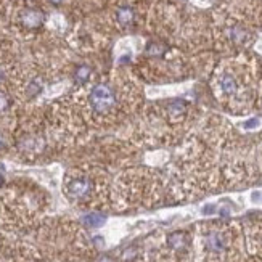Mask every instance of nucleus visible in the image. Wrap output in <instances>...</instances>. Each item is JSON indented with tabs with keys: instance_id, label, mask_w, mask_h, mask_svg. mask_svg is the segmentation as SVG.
I'll return each instance as SVG.
<instances>
[{
	"instance_id": "nucleus-15",
	"label": "nucleus",
	"mask_w": 262,
	"mask_h": 262,
	"mask_svg": "<svg viewBox=\"0 0 262 262\" xmlns=\"http://www.w3.org/2000/svg\"><path fill=\"white\" fill-rule=\"evenodd\" d=\"M7 145H8L7 137H5L3 132H0V151H3L5 148H7Z\"/></svg>"
},
{
	"instance_id": "nucleus-11",
	"label": "nucleus",
	"mask_w": 262,
	"mask_h": 262,
	"mask_svg": "<svg viewBox=\"0 0 262 262\" xmlns=\"http://www.w3.org/2000/svg\"><path fill=\"white\" fill-rule=\"evenodd\" d=\"M166 50H167V47L164 44H161V42H151V44H148V47H147V53L148 56H162L166 53Z\"/></svg>"
},
{
	"instance_id": "nucleus-1",
	"label": "nucleus",
	"mask_w": 262,
	"mask_h": 262,
	"mask_svg": "<svg viewBox=\"0 0 262 262\" xmlns=\"http://www.w3.org/2000/svg\"><path fill=\"white\" fill-rule=\"evenodd\" d=\"M98 193V182L89 174H76L66 179L65 195L74 203H87Z\"/></svg>"
},
{
	"instance_id": "nucleus-13",
	"label": "nucleus",
	"mask_w": 262,
	"mask_h": 262,
	"mask_svg": "<svg viewBox=\"0 0 262 262\" xmlns=\"http://www.w3.org/2000/svg\"><path fill=\"white\" fill-rule=\"evenodd\" d=\"M230 37H232V40L234 42H236V44H243L244 40H246V37H248V34H246V31H244L243 27H232L230 29Z\"/></svg>"
},
{
	"instance_id": "nucleus-17",
	"label": "nucleus",
	"mask_w": 262,
	"mask_h": 262,
	"mask_svg": "<svg viewBox=\"0 0 262 262\" xmlns=\"http://www.w3.org/2000/svg\"><path fill=\"white\" fill-rule=\"evenodd\" d=\"M259 124V119H251V121H248L246 124H244V127H246V129H253V127H256Z\"/></svg>"
},
{
	"instance_id": "nucleus-12",
	"label": "nucleus",
	"mask_w": 262,
	"mask_h": 262,
	"mask_svg": "<svg viewBox=\"0 0 262 262\" xmlns=\"http://www.w3.org/2000/svg\"><path fill=\"white\" fill-rule=\"evenodd\" d=\"M185 109H187V103L183 100H174L167 105V111L171 113L172 116H180L185 113Z\"/></svg>"
},
{
	"instance_id": "nucleus-7",
	"label": "nucleus",
	"mask_w": 262,
	"mask_h": 262,
	"mask_svg": "<svg viewBox=\"0 0 262 262\" xmlns=\"http://www.w3.org/2000/svg\"><path fill=\"white\" fill-rule=\"evenodd\" d=\"M220 89L225 95H235L236 90H238V84L235 78L232 74H224L222 78H220Z\"/></svg>"
},
{
	"instance_id": "nucleus-19",
	"label": "nucleus",
	"mask_w": 262,
	"mask_h": 262,
	"mask_svg": "<svg viewBox=\"0 0 262 262\" xmlns=\"http://www.w3.org/2000/svg\"><path fill=\"white\" fill-rule=\"evenodd\" d=\"M2 185H3V176L0 174V188H2Z\"/></svg>"
},
{
	"instance_id": "nucleus-5",
	"label": "nucleus",
	"mask_w": 262,
	"mask_h": 262,
	"mask_svg": "<svg viewBox=\"0 0 262 262\" xmlns=\"http://www.w3.org/2000/svg\"><path fill=\"white\" fill-rule=\"evenodd\" d=\"M166 243L172 251H183V249L188 246V235L182 230L172 232V234L167 235Z\"/></svg>"
},
{
	"instance_id": "nucleus-3",
	"label": "nucleus",
	"mask_w": 262,
	"mask_h": 262,
	"mask_svg": "<svg viewBox=\"0 0 262 262\" xmlns=\"http://www.w3.org/2000/svg\"><path fill=\"white\" fill-rule=\"evenodd\" d=\"M205 248H206V251L212 254H222L227 249V240L222 232H219V230L208 232L205 236Z\"/></svg>"
},
{
	"instance_id": "nucleus-18",
	"label": "nucleus",
	"mask_w": 262,
	"mask_h": 262,
	"mask_svg": "<svg viewBox=\"0 0 262 262\" xmlns=\"http://www.w3.org/2000/svg\"><path fill=\"white\" fill-rule=\"evenodd\" d=\"M49 2H50L52 5H61L63 2H65V0H49Z\"/></svg>"
},
{
	"instance_id": "nucleus-16",
	"label": "nucleus",
	"mask_w": 262,
	"mask_h": 262,
	"mask_svg": "<svg viewBox=\"0 0 262 262\" xmlns=\"http://www.w3.org/2000/svg\"><path fill=\"white\" fill-rule=\"evenodd\" d=\"M97 262H116L111 256H108V254H103V256H100V258L97 259Z\"/></svg>"
},
{
	"instance_id": "nucleus-9",
	"label": "nucleus",
	"mask_w": 262,
	"mask_h": 262,
	"mask_svg": "<svg viewBox=\"0 0 262 262\" xmlns=\"http://www.w3.org/2000/svg\"><path fill=\"white\" fill-rule=\"evenodd\" d=\"M90 74H92L90 66L79 65L78 68H76V71H74V82L78 84V85H84L85 82H89Z\"/></svg>"
},
{
	"instance_id": "nucleus-4",
	"label": "nucleus",
	"mask_w": 262,
	"mask_h": 262,
	"mask_svg": "<svg viewBox=\"0 0 262 262\" xmlns=\"http://www.w3.org/2000/svg\"><path fill=\"white\" fill-rule=\"evenodd\" d=\"M20 21L21 25L25 26L26 29H39L40 26L44 25L45 21V15L42 10L37 8H26L21 11L20 15Z\"/></svg>"
},
{
	"instance_id": "nucleus-14",
	"label": "nucleus",
	"mask_w": 262,
	"mask_h": 262,
	"mask_svg": "<svg viewBox=\"0 0 262 262\" xmlns=\"http://www.w3.org/2000/svg\"><path fill=\"white\" fill-rule=\"evenodd\" d=\"M10 97L5 94V92L0 90V114H3V113H7L8 111V108H10Z\"/></svg>"
},
{
	"instance_id": "nucleus-8",
	"label": "nucleus",
	"mask_w": 262,
	"mask_h": 262,
	"mask_svg": "<svg viewBox=\"0 0 262 262\" xmlns=\"http://www.w3.org/2000/svg\"><path fill=\"white\" fill-rule=\"evenodd\" d=\"M105 220H106V217H105L103 214H98V212H89L84 215L82 222L85 227H89V229H97V227H102L105 224Z\"/></svg>"
},
{
	"instance_id": "nucleus-2",
	"label": "nucleus",
	"mask_w": 262,
	"mask_h": 262,
	"mask_svg": "<svg viewBox=\"0 0 262 262\" xmlns=\"http://www.w3.org/2000/svg\"><path fill=\"white\" fill-rule=\"evenodd\" d=\"M116 103H118V97L109 85L97 84L92 87L89 94V105L98 116L109 114L116 108Z\"/></svg>"
},
{
	"instance_id": "nucleus-10",
	"label": "nucleus",
	"mask_w": 262,
	"mask_h": 262,
	"mask_svg": "<svg viewBox=\"0 0 262 262\" xmlns=\"http://www.w3.org/2000/svg\"><path fill=\"white\" fill-rule=\"evenodd\" d=\"M42 90H44V84H42V80L37 78L29 80V84L26 85V95L29 98H36Z\"/></svg>"
},
{
	"instance_id": "nucleus-6",
	"label": "nucleus",
	"mask_w": 262,
	"mask_h": 262,
	"mask_svg": "<svg viewBox=\"0 0 262 262\" xmlns=\"http://www.w3.org/2000/svg\"><path fill=\"white\" fill-rule=\"evenodd\" d=\"M116 20L122 26V27H129L133 25V20H135V13L131 7H121L116 11Z\"/></svg>"
}]
</instances>
